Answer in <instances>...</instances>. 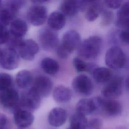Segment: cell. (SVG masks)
I'll return each instance as SVG.
<instances>
[{
	"label": "cell",
	"mask_w": 129,
	"mask_h": 129,
	"mask_svg": "<svg viewBox=\"0 0 129 129\" xmlns=\"http://www.w3.org/2000/svg\"><path fill=\"white\" fill-rule=\"evenodd\" d=\"M19 55L16 49L7 48L1 51L0 54V65L7 70H13L19 66Z\"/></svg>",
	"instance_id": "9"
},
{
	"label": "cell",
	"mask_w": 129,
	"mask_h": 129,
	"mask_svg": "<svg viewBox=\"0 0 129 129\" xmlns=\"http://www.w3.org/2000/svg\"><path fill=\"white\" fill-rule=\"evenodd\" d=\"M38 44L32 39L22 40L19 47L18 54L19 56L26 60H32L39 51Z\"/></svg>",
	"instance_id": "11"
},
{
	"label": "cell",
	"mask_w": 129,
	"mask_h": 129,
	"mask_svg": "<svg viewBox=\"0 0 129 129\" xmlns=\"http://www.w3.org/2000/svg\"><path fill=\"white\" fill-rule=\"evenodd\" d=\"M17 13L4 7L0 9V25L6 27L15 19Z\"/></svg>",
	"instance_id": "27"
},
{
	"label": "cell",
	"mask_w": 129,
	"mask_h": 129,
	"mask_svg": "<svg viewBox=\"0 0 129 129\" xmlns=\"http://www.w3.org/2000/svg\"><path fill=\"white\" fill-rule=\"evenodd\" d=\"M97 110V107L94 98L81 99L76 106V112L85 116L92 114Z\"/></svg>",
	"instance_id": "18"
},
{
	"label": "cell",
	"mask_w": 129,
	"mask_h": 129,
	"mask_svg": "<svg viewBox=\"0 0 129 129\" xmlns=\"http://www.w3.org/2000/svg\"><path fill=\"white\" fill-rule=\"evenodd\" d=\"M97 106V110L101 109L105 114L110 116L119 115L122 111L121 104L117 101L104 99L100 97H94Z\"/></svg>",
	"instance_id": "5"
},
{
	"label": "cell",
	"mask_w": 129,
	"mask_h": 129,
	"mask_svg": "<svg viewBox=\"0 0 129 129\" xmlns=\"http://www.w3.org/2000/svg\"><path fill=\"white\" fill-rule=\"evenodd\" d=\"M33 82L32 88L40 97H47L52 89L53 83L51 80L46 76L39 75L35 78Z\"/></svg>",
	"instance_id": "13"
},
{
	"label": "cell",
	"mask_w": 129,
	"mask_h": 129,
	"mask_svg": "<svg viewBox=\"0 0 129 129\" xmlns=\"http://www.w3.org/2000/svg\"><path fill=\"white\" fill-rule=\"evenodd\" d=\"M13 78L12 76L5 73H0V91H4L12 88Z\"/></svg>",
	"instance_id": "29"
},
{
	"label": "cell",
	"mask_w": 129,
	"mask_h": 129,
	"mask_svg": "<svg viewBox=\"0 0 129 129\" xmlns=\"http://www.w3.org/2000/svg\"><path fill=\"white\" fill-rule=\"evenodd\" d=\"M8 119L7 116L0 113V127H4V126H5L7 123Z\"/></svg>",
	"instance_id": "36"
},
{
	"label": "cell",
	"mask_w": 129,
	"mask_h": 129,
	"mask_svg": "<svg viewBox=\"0 0 129 129\" xmlns=\"http://www.w3.org/2000/svg\"><path fill=\"white\" fill-rule=\"evenodd\" d=\"M119 41L121 42L128 44V30H122L118 34Z\"/></svg>",
	"instance_id": "35"
},
{
	"label": "cell",
	"mask_w": 129,
	"mask_h": 129,
	"mask_svg": "<svg viewBox=\"0 0 129 129\" xmlns=\"http://www.w3.org/2000/svg\"><path fill=\"white\" fill-rule=\"evenodd\" d=\"M70 127L74 129H87L88 120L86 117L78 113H75L70 117Z\"/></svg>",
	"instance_id": "26"
},
{
	"label": "cell",
	"mask_w": 129,
	"mask_h": 129,
	"mask_svg": "<svg viewBox=\"0 0 129 129\" xmlns=\"http://www.w3.org/2000/svg\"><path fill=\"white\" fill-rule=\"evenodd\" d=\"M28 31L26 22L21 18H15L10 24V35L16 38L22 39Z\"/></svg>",
	"instance_id": "19"
},
{
	"label": "cell",
	"mask_w": 129,
	"mask_h": 129,
	"mask_svg": "<svg viewBox=\"0 0 129 129\" xmlns=\"http://www.w3.org/2000/svg\"><path fill=\"white\" fill-rule=\"evenodd\" d=\"M9 36V31L7 28L0 25V44L6 43Z\"/></svg>",
	"instance_id": "32"
},
{
	"label": "cell",
	"mask_w": 129,
	"mask_h": 129,
	"mask_svg": "<svg viewBox=\"0 0 129 129\" xmlns=\"http://www.w3.org/2000/svg\"><path fill=\"white\" fill-rule=\"evenodd\" d=\"M19 100L18 92L13 88L2 91L0 95L1 103L7 109H12L14 110L18 104Z\"/></svg>",
	"instance_id": "14"
},
{
	"label": "cell",
	"mask_w": 129,
	"mask_h": 129,
	"mask_svg": "<svg viewBox=\"0 0 129 129\" xmlns=\"http://www.w3.org/2000/svg\"><path fill=\"white\" fill-rule=\"evenodd\" d=\"M1 49H0V54H1Z\"/></svg>",
	"instance_id": "41"
},
{
	"label": "cell",
	"mask_w": 129,
	"mask_h": 129,
	"mask_svg": "<svg viewBox=\"0 0 129 129\" xmlns=\"http://www.w3.org/2000/svg\"><path fill=\"white\" fill-rule=\"evenodd\" d=\"M47 24L50 29L55 31L60 30L65 25L66 17L60 12H53L48 17Z\"/></svg>",
	"instance_id": "21"
},
{
	"label": "cell",
	"mask_w": 129,
	"mask_h": 129,
	"mask_svg": "<svg viewBox=\"0 0 129 129\" xmlns=\"http://www.w3.org/2000/svg\"><path fill=\"white\" fill-rule=\"evenodd\" d=\"M38 40L42 48L46 51L56 48L59 44L57 34L52 30L47 28L41 29L39 31Z\"/></svg>",
	"instance_id": "6"
},
{
	"label": "cell",
	"mask_w": 129,
	"mask_h": 129,
	"mask_svg": "<svg viewBox=\"0 0 129 129\" xmlns=\"http://www.w3.org/2000/svg\"><path fill=\"white\" fill-rule=\"evenodd\" d=\"M34 116L31 112L23 109L14 110V121L15 124L20 128H27L32 125Z\"/></svg>",
	"instance_id": "15"
},
{
	"label": "cell",
	"mask_w": 129,
	"mask_h": 129,
	"mask_svg": "<svg viewBox=\"0 0 129 129\" xmlns=\"http://www.w3.org/2000/svg\"><path fill=\"white\" fill-rule=\"evenodd\" d=\"M48 1H45V0H35V1H32V2L33 3H35L36 5H40L41 4H43V3H46V2H48Z\"/></svg>",
	"instance_id": "37"
},
{
	"label": "cell",
	"mask_w": 129,
	"mask_h": 129,
	"mask_svg": "<svg viewBox=\"0 0 129 129\" xmlns=\"http://www.w3.org/2000/svg\"><path fill=\"white\" fill-rule=\"evenodd\" d=\"M52 96L54 100L57 103H66L72 98L71 90L63 85H58L53 90Z\"/></svg>",
	"instance_id": "22"
},
{
	"label": "cell",
	"mask_w": 129,
	"mask_h": 129,
	"mask_svg": "<svg viewBox=\"0 0 129 129\" xmlns=\"http://www.w3.org/2000/svg\"><path fill=\"white\" fill-rule=\"evenodd\" d=\"M102 20L101 24L104 26L109 25L112 22L113 18V15L112 12L103 10L102 13Z\"/></svg>",
	"instance_id": "31"
},
{
	"label": "cell",
	"mask_w": 129,
	"mask_h": 129,
	"mask_svg": "<svg viewBox=\"0 0 129 129\" xmlns=\"http://www.w3.org/2000/svg\"><path fill=\"white\" fill-rule=\"evenodd\" d=\"M106 64L113 69L123 68L126 63V56L123 51L118 46H114L106 51L105 57Z\"/></svg>",
	"instance_id": "3"
},
{
	"label": "cell",
	"mask_w": 129,
	"mask_h": 129,
	"mask_svg": "<svg viewBox=\"0 0 129 129\" xmlns=\"http://www.w3.org/2000/svg\"><path fill=\"white\" fill-rule=\"evenodd\" d=\"M73 63L75 70L78 72L93 71L95 68L93 64L87 63L79 57L74 58Z\"/></svg>",
	"instance_id": "28"
},
{
	"label": "cell",
	"mask_w": 129,
	"mask_h": 129,
	"mask_svg": "<svg viewBox=\"0 0 129 129\" xmlns=\"http://www.w3.org/2000/svg\"><path fill=\"white\" fill-rule=\"evenodd\" d=\"M27 17L29 22L34 26L43 24L47 17V10L45 7L35 5L30 7L28 10Z\"/></svg>",
	"instance_id": "10"
},
{
	"label": "cell",
	"mask_w": 129,
	"mask_h": 129,
	"mask_svg": "<svg viewBox=\"0 0 129 129\" xmlns=\"http://www.w3.org/2000/svg\"><path fill=\"white\" fill-rule=\"evenodd\" d=\"M72 86L76 92L82 96H89L93 91L92 80L88 76L84 74L76 76L72 81Z\"/></svg>",
	"instance_id": "8"
},
{
	"label": "cell",
	"mask_w": 129,
	"mask_h": 129,
	"mask_svg": "<svg viewBox=\"0 0 129 129\" xmlns=\"http://www.w3.org/2000/svg\"><path fill=\"white\" fill-rule=\"evenodd\" d=\"M2 3H3V2H2L1 1H0V9H1V8L2 6Z\"/></svg>",
	"instance_id": "38"
},
{
	"label": "cell",
	"mask_w": 129,
	"mask_h": 129,
	"mask_svg": "<svg viewBox=\"0 0 129 129\" xmlns=\"http://www.w3.org/2000/svg\"><path fill=\"white\" fill-rule=\"evenodd\" d=\"M68 117L67 111L61 107H54L49 112L47 120L54 127H59L65 123Z\"/></svg>",
	"instance_id": "16"
},
{
	"label": "cell",
	"mask_w": 129,
	"mask_h": 129,
	"mask_svg": "<svg viewBox=\"0 0 129 129\" xmlns=\"http://www.w3.org/2000/svg\"><path fill=\"white\" fill-rule=\"evenodd\" d=\"M26 1L20 0L8 1L5 2V7L18 13L19 11L25 5Z\"/></svg>",
	"instance_id": "30"
},
{
	"label": "cell",
	"mask_w": 129,
	"mask_h": 129,
	"mask_svg": "<svg viewBox=\"0 0 129 129\" xmlns=\"http://www.w3.org/2000/svg\"><path fill=\"white\" fill-rule=\"evenodd\" d=\"M122 1L118 0H107L103 1L104 4L109 9H117L120 7L122 5Z\"/></svg>",
	"instance_id": "33"
},
{
	"label": "cell",
	"mask_w": 129,
	"mask_h": 129,
	"mask_svg": "<svg viewBox=\"0 0 129 129\" xmlns=\"http://www.w3.org/2000/svg\"><path fill=\"white\" fill-rule=\"evenodd\" d=\"M41 67L45 73L51 75L56 74L59 69V66L57 61L48 57H45L42 60Z\"/></svg>",
	"instance_id": "25"
},
{
	"label": "cell",
	"mask_w": 129,
	"mask_h": 129,
	"mask_svg": "<svg viewBox=\"0 0 129 129\" xmlns=\"http://www.w3.org/2000/svg\"><path fill=\"white\" fill-rule=\"evenodd\" d=\"M67 129H74V128H71V127H69Z\"/></svg>",
	"instance_id": "39"
},
{
	"label": "cell",
	"mask_w": 129,
	"mask_h": 129,
	"mask_svg": "<svg viewBox=\"0 0 129 129\" xmlns=\"http://www.w3.org/2000/svg\"><path fill=\"white\" fill-rule=\"evenodd\" d=\"M16 82L19 88L27 89L33 83V76L31 73L28 70H23L20 71L16 76Z\"/></svg>",
	"instance_id": "23"
},
{
	"label": "cell",
	"mask_w": 129,
	"mask_h": 129,
	"mask_svg": "<svg viewBox=\"0 0 129 129\" xmlns=\"http://www.w3.org/2000/svg\"><path fill=\"white\" fill-rule=\"evenodd\" d=\"M129 24V3L122 4L116 14L115 25L122 30H128Z\"/></svg>",
	"instance_id": "17"
},
{
	"label": "cell",
	"mask_w": 129,
	"mask_h": 129,
	"mask_svg": "<svg viewBox=\"0 0 129 129\" xmlns=\"http://www.w3.org/2000/svg\"><path fill=\"white\" fill-rule=\"evenodd\" d=\"M102 46V40L98 36H92L81 42L78 48V53L87 59L96 58L99 54Z\"/></svg>",
	"instance_id": "2"
},
{
	"label": "cell",
	"mask_w": 129,
	"mask_h": 129,
	"mask_svg": "<svg viewBox=\"0 0 129 129\" xmlns=\"http://www.w3.org/2000/svg\"><path fill=\"white\" fill-rule=\"evenodd\" d=\"M101 120L98 118H94L88 122L87 128L89 129H100L102 126Z\"/></svg>",
	"instance_id": "34"
},
{
	"label": "cell",
	"mask_w": 129,
	"mask_h": 129,
	"mask_svg": "<svg viewBox=\"0 0 129 129\" xmlns=\"http://www.w3.org/2000/svg\"><path fill=\"white\" fill-rule=\"evenodd\" d=\"M0 129H5L4 127H0Z\"/></svg>",
	"instance_id": "40"
},
{
	"label": "cell",
	"mask_w": 129,
	"mask_h": 129,
	"mask_svg": "<svg viewBox=\"0 0 129 129\" xmlns=\"http://www.w3.org/2000/svg\"><path fill=\"white\" fill-rule=\"evenodd\" d=\"M94 80L98 83L107 82L112 78V73L109 69L105 67H97L92 71Z\"/></svg>",
	"instance_id": "24"
},
{
	"label": "cell",
	"mask_w": 129,
	"mask_h": 129,
	"mask_svg": "<svg viewBox=\"0 0 129 129\" xmlns=\"http://www.w3.org/2000/svg\"><path fill=\"white\" fill-rule=\"evenodd\" d=\"M89 2L86 1H63L60 5L61 13L64 16H75L79 12L85 11Z\"/></svg>",
	"instance_id": "12"
},
{
	"label": "cell",
	"mask_w": 129,
	"mask_h": 129,
	"mask_svg": "<svg viewBox=\"0 0 129 129\" xmlns=\"http://www.w3.org/2000/svg\"><path fill=\"white\" fill-rule=\"evenodd\" d=\"M123 79L120 76H116L107 82L101 91L102 95L106 99H112L119 96L123 90Z\"/></svg>",
	"instance_id": "7"
},
{
	"label": "cell",
	"mask_w": 129,
	"mask_h": 129,
	"mask_svg": "<svg viewBox=\"0 0 129 129\" xmlns=\"http://www.w3.org/2000/svg\"><path fill=\"white\" fill-rule=\"evenodd\" d=\"M103 4L101 1H89L85 10V18L89 22L95 21L103 11Z\"/></svg>",
	"instance_id": "20"
},
{
	"label": "cell",
	"mask_w": 129,
	"mask_h": 129,
	"mask_svg": "<svg viewBox=\"0 0 129 129\" xmlns=\"http://www.w3.org/2000/svg\"><path fill=\"white\" fill-rule=\"evenodd\" d=\"M81 42V36L77 31L73 30L67 31L62 36L61 42L56 47L57 55L61 58H67L79 47Z\"/></svg>",
	"instance_id": "1"
},
{
	"label": "cell",
	"mask_w": 129,
	"mask_h": 129,
	"mask_svg": "<svg viewBox=\"0 0 129 129\" xmlns=\"http://www.w3.org/2000/svg\"><path fill=\"white\" fill-rule=\"evenodd\" d=\"M40 103V96L31 87L20 97L18 104L15 109L20 108L31 112L37 109Z\"/></svg>",
	"instance_id": "4"
}]
</instances>
